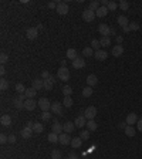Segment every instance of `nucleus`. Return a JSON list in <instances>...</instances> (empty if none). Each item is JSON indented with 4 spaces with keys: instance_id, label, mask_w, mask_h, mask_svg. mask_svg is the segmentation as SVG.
Returning <instances> with one entry per match:
<instances>
[{
    "instance_id": "f257e3e1",
    "label": "nucleus",
    "mask_w": 142,
    "mask_h": 159,
    "mask_svg": "<svg viewBox=\"0 0 142 159\" xmlns=\"http://www.w3.org/2000/svg\"><path fill=\"white\" fill-rule=\"evenodd\" d=\"M57 77L61 81H68L70 80V70L67 67H60L58 71H57Z\"/></svg>"
},
{
    "instance_id": "f03ea898",
    "label": "nucleus",
    "mask_w": 142,
    "mask_h": 159,
    "mask_svg": "<svg viewBox=\"0 0 142 159\" xmlns=\"http://www.w3.org/2000/svg\"><path fill=\"white\" fill-rule=\"evenodd\" d=\"M97 17V14H95V11L90 10V9H85V10L83 11V20L87 21V23H91V21L94 20Z\"/></svg>"
},
{
    "instance_id": "7ed1b4c3",
    "label": "nucleus",
    "mask_w": 142,
    "mask_h": 159,
    "mask_svg": "<svg viewBox=\"0 0 142 159\" xmlns=\"http://www.w3.org/2000/svg\"><path fill=\"white\" fill-rule=\"evenodd\" d=\"M84 117L87 118V121L94 119V118L97 117V108H95V106H88V108H85V111H84Z\"/></svg>"
},
{
    "instance_id": "20e7f679",
    "label": "nucleus",
    "mask_w": 142,
    "mask_h": 159,
    "mask_svg": "<svg viewBox=\"0 0 142 159\" xmlns=\"http://www.w3.org/2000/svg\"><path fill=\"white\" fill-rule=\"evenodd\" d=\"M37 104L38 106L41 108V111H48V109H51V104H50V101L47 99V98H40L38 101H37Z\"/></svg>"
},
{
    "instance_id": "39448f33",
    "label": "nucleus",
    "mask_w": 142,
    "mask_h": 159,
    "mask_svg": "<svg viewBox=\"0 0 142 159\" xmlns=\"http://www.w3.org/2000/svg\"><path fill=\"white\" fill-rule=\"evenodd\" d=\"M26 36H27L29 40H36V39L38 37V29H37V27H30V29H27Z\"/></svg>"
},
{
    "instance_id": "423d86ee",
    "label": "nucleus",
    "mask_w": 142,
    "mask_h": 159,
    "mask_svg": "<svg viewBox=\"0 0 142 159\" xmlns=\"http://www.w3.org/2000/svg\"><path fill=\"white\" fill-rule=\"evenodd\" d=\"M58 142L61 145H71V137L67 132H63V134L58 135Z\"/></svg>"
},
{
    "instance_id": "0eeeda50",
    "label": "nucleus",
    "mask_w": 142,
    "mask_h": 159,
    "mask_svg": "<svg viewBox=\"0 0 142 159\" xmlns=\"http://www.w3.org/2000/svg\"><path fill=\"white\" fill-rule=\"evenodd\" d=\"M98 33L99 34H102V37H108L109 34H111V27H109L108 24H99L98 26Z\"/></svg>"
},
{
    "instance_id": "6e6552de",
    "label": "nucleus",
    "mask_w": 142,
    "mask_h": 159,
    "mask_svg": "<svg viewBox=\"0 0 142 159\" xmlns=\"http://www.w3.org/2000/svg\"><path fill=\"white\" fill-rule=\"evenodd\" d=\"M55 11H57L58 14L64 16V14H67V13H68V4H67V3H58V4H57V9H55Z\"/></svg>"
},
{
    "instance_id": "1a4fd4ad",
    "label": "nucleus",
    "mask_w": 142,
    "mask_h": 159,
    "mask_svg": "<svg viewBox=\"0 0 142 159\" xmlns=\"http://www.w3.org/2000/svg\"><path fill=\"white\" fill-rule=\"evenodd\" d=\"M73 67H74L76 70L84 68V67H85V60H84L83 57H78V58H76V60L73 61Z\"/></svg>"
},
{
    "instance_id": "9d476101",
    "label": "nucleus",
    "mask_w": 142,
    "mask_h": 159,
    "mask_svg": "<svg viewBox=\"0 0 142 159\" xmlns=\"http://www.w3.org/2000/svg\"><path fill=\"white\" fill-rule=\"evenodd\" d=\"M37 105H38V104H37V101H34V98H30V99H26V101H24V108H26L27 111H33Z\"/></svg>"
},
{
    "instance_id": "9b49d317",
    "label": "nucleus",
    "mask_w": 142,
    "mask_h": 159,
    "mask_svg": "<svg viewBox=\"0 0 142 159\" xmlns=\"http://www.w3.org/2000/svg\"><path fill=\"white\" fill-rule=\"evenodd\" d=\"M111 54H112L114 57H121V55L124 54V47H122L121 44L114 46V47H112V50H111Z\"/></svg>"
},
{
    "instance_id": "f8f14e48",
    "label": "nucleus",
    "mask_w": 142,
    "mask_h": 159,
    "mask_svg": "<svg viewBox=\"0 0 142 159\" xmlns=\"http://www.w3.org/2000/svg\"><path fill=\"white\" fill-rule=\"evenodd\" d=\"M128 125H131V127H134V125H136V122H138V115L135 114V112H131V114H128V117H127V121H125Z\"/></svg>"
},
{
    "instance_id": "ddd939ff",
    "label": "nucleus",
    "mask_w": 142,
    "mask_h": 159,
    "mask_svg": "<svg viewBox=\"0 0 142 159\" xmlns=\"http://www.w3.org/2000/svg\"><path fill=\"white\" fill-rule=\"evenodd\" d=\"M51 129H53V132H54V134L60 135V134H63V132H64V125H61L58 121H54V124L51 125Z\"/></svg>"
},
{
    "instance_id": "4468645a",
    "label": "nucleus",
    "mask_w": 142,
    "mask_h": 159,
    "mask_svg": "<svg viewBox=\"0 0 142 159\" xmlns=\"http://www.w3.org/2000/svg\"><path fill=\"white\" fill-rule=\"evenodd\" d=\"M34 131H33V128H30V127H24L22 129V132H20V137L24 139H29V138H31V134H33Z\"/></svg>"
},
{
    "instance_id": "2eb2a0df",
    "label": "nucleus",
    "mask_w": 142,
    "mask_h": 159,
    "mask_svg": "<svg viewBox=\"0 0 142 159\" xmlns=\"http://www.w3.org/2000/svg\"><path fill=\"white\" fill-rule=\"evenodd\" d=\"M51 112L57 114V115H63V104H60V102L51 104Z\"/></svg>"
},
{
    "instance_id": "dca6fc26",
    "label": "nucleus",
    "mask_w": 142,
    "mask_h": 159,
    "mask_svg": "<svg viewBox=\"0 0 142 159\" xmlns=\"http://www.w3.org/2000/svg\"><path fill=\"white\" fill-rule=\"evenodd\" d=\"M74 124H76L77 128H83L87 125V118L84 117V115H78L76 118V121H74Z\"/></svg>"
},
{
    "instance_id": "f3484780",
    "label": "nucleus",
    "mask_w": 142,
    "mask_h": 159,
    "mask_svg": "<svg viewBox=\"0 0 142 159\" xmlns=\"http://www.w3.org/2000/svg\"><path fill=\"white\" fill-rule=\"evenodd\" d=\"M31 87H33L36 91H40V90H43L44 80H43V78H36V80H33V84H31Z\"/></svg>"
},
{
    "instance_id": "a211bd4d",
    "label": "nucleus",
    "mask_w": 142,
    "mask_h": 159,
    "mask_svg": "<svg viewBox=\"0 0 142 159\" xmlns=\"http://www.w3.org/2000/svg\"><path fill=\"white\" fill-rule=\"evenodd\" d=\"M94 57H95V60H98V61H104V60H107L108 53H107L105 50H98V51H95Z\"/></svg>"
},
{
    "instance_id": "6ab92c4d",
    "label": "nucleus",
    "mask_w": 142,
    "mask_h": 159,
    "mask_svg": "<svg viewBox=\"0 0 142 159\" xmlns=\"http://www.w3.org/2000/svg\"><path fill=\"white\" fill-rule=\"evenodd\" d=\"M85 81H87L88 87H94V85L98 84V78H97V75H95V74H90L87 77V80H85Z\"/></svg>"
},
{
    "instance_id": "aec40b11",
    "label": "nucleus",
    "mask_w": 142,
    "mask_h": 159,
    "mask_svg": "<svg viewBox=\"0 0 142 159\" xmlns=\"http://www.w3.org/2000/svg\"><path fill=\"white\" fill-rule=\"evenodd\" d=\"M0 124L3 125V127H10L11 125V117L10 115H3V117L0 118Z\"/></svg>"
},
{
    "instance_id": "412c9836",
    "label": "nucleus",
    "mask_w": 142,
    "mask_h": 159,
    "mask_svg": "<svg viewBox=\"0 0 142 159\" xmlns=\"http://www.w3.org/2000/svg\"><path fill=\"white\" fill-rule=\"evenodd\" d=\"M74 129H76V124H74V122H71V121H67L66 124H64V132H67V134H71Z\"/></svg>"
},
{
    "instance_id": "4be33fe9",
    "label": "nucleus",
    "mask_w": 142,
    "mask_h": 159,
    "mask_svg": "<svg viewBox=\"0 0 142 159\" xmlns=\"http://www.w3.org/2000/svg\"><path fill=\"white\" fill-rule=\"evenodd\" d=\"M67 58H68V60H71V61H74L76 58H78L76 48H68V50H67Z\"/></svg>"
},
{
    "instance_id": "5701e85b",
    "label": "nucleus",
    "mask_w": 142,
    "mask_h": 159,
    "mask_svg": "<svg viewBox=\"0 0 142 159\" xmlns=\"http://www.w3.org/2000/svg\"><path fill=\"white\" fill-rule=\"evenodd\" d=\"M108 7H104V6H99V9L95 11V14H97V17H105L107 14H108Z\"/></svg>"
},
{
    "instance_id": "b1692460",
    "label": "nucleus",
    "mask_w": 142,
    "mask_h": 159,
    "mask_svg": "<svg viewBox=\"0 0 142 159\" xmlns=\"http://www.w3.org/2000/svg\"><path fill=\"white\" fill-rule=\"evenodd\" d=\"M81 145H83V139L80 138V137H76V138L71 139V148H81Z\"/></svg>"
},
{
    "instance_id": "393cba45",
    "label": "nucleus",
    "mask_w": 142,
    "mask_h": 159,
    "mask_svg": "<svg viewBox=\"0 0 142 159\" xmlns=\"http://www.w3.org/2000/svg\"><path fill=\"white\" fill-rule=\"evenodd\" d=\"M13 105L16 106L17 109H23V108H24V101H23L20 97H17V98L13 99Z\"/></svg>"
},
{
    "instance_id": "a878e982",
    "label": "nucleus",
    "mask_w": 142,
    "mask_h": 159,
    "mask_svg": "<svg viewBox=\"0 0 142 159\" xmlns=\"http://www.w3.org/2000/svg\"><path fill=\"white\" fill-rule=\"evenodd\" d=\"M87 129L90 131V132H92V131H97V128H98V125H97V122L94 121V119H90V121H87Z\"/></svg>"
},
{
    "instance_id": "bb28decb",
    "label": "nucleus",
    "mask_w": 142,
    "mask_h": 159,
    "mask_svg": "<svg viewBox=\"0 0 142 159\" xmlns=\"http://www.w3.org/2000/svg\"><path fill=\"white\" fill-rule=\"evenodd\" d=\"M117 21H118L120 27H127V26H129V21H128V19H127L125 16H120V17L117 19Z\"/></svg>"
},
{
    "instance_id": "cd10ccee",
    "label": "nucleus",
    "mask_w": 142,
    "mask_h": 159,
    "mask_svg": "<svg viewBox=\"0 0 142 159\" xmlns=\"http://www.w3.org/2000/svg\"><path fill=\"white\" fill-rule=\"evenodd\" d=\"M36 94H37V91L34 90L33 87H31V88H27V90H26V92H24V95H26V98H27V99L34 98V97H36Z\"/></svg>"
},
{
    "instance_id": "c85d7f7f",
    "label": "nucleus",
    "mask_w": 142,
    "mask_h": 159,
    "mask_svg": "<svg viewBox=\"0 0 142 159\" xmlns=\"http://www.w3.org/2000/svg\"><path fill=\"white\" fill-rule=\"evenodd\" d=\"M124 131H125V135H127V137H135V132H136V129L134 127H131V125H128Z\"/></svg>"
},
{
    "instance_id": "c756f323",
    "label": "nucleus",
    "mask_w": 142,
    "mask_h": 159,
    "mask_svg": "<svg viewBox=\"0 0 142 159\" xmlns=\"http://www.w3.org/2000/svg\"><path fill=\"white\" fill-rule=\"evenodd\" d=\"M33 131L36 132V134H41V132L44 131V125L41 124V122H36L34 127H33Z\"/></svg>"
},
{
    "instance_id": "7c9ffc66",
    "label": "nucleus",
    "mask_w": 142,
    "mask_h": 159,
    "mask_svg": "<svg viewBox=\"0 0 142 159\" xmlns=\"http://www.w3.org/2000/svg\"><path fill=\"white\" fill-rule=\"evenodd\" d=\"M99 44L102 47H108V46H111V39L109 37H101L99 39Z\"/></svg>"
},
{
    "instance_id": "2f4dec72",
    "label": "nucleus",
    "mask_w": 142,
    "mask_h": 159,
    "mask_svg": "<svg viewBox=\"0 0 142 159\" xmlns=\"http://www.w3.org/2000/svg\"><path fill=\"white\" fill-rule=\"evenodd\" d=\"M63 106H66V108L73 106V98H71V97H64V99H63Z\"/></svg>"
},
{
    "instance_id": "473e14b6",
    "label": "nucleus",
    "mask_w": 142,
    "mask_h": 159,
    "mask_svg": "<svg viewBox=\"0 0 142 159\" xmlns=\"http://www.w3.org/2000/svg\"><path fill=\"white\" fill-rule=\"evenodd\" d=\"M95 54V51L91 48V47H85L84 50H83V55L84 57H91V55H94Z\"/></svg>"
},
{
    "instance_id": "72a5a7b5",
    "label": "nucleus",
    "mask_w": 142,
    "mask_h": 159,
    "mask_svg": "<svg viewBox=\"0 0 142 159\" xmlns=\"http://www.w3.org/2000/svg\"><path fill=\"white\" fill-rule=\"evenodd\" d=\"M118 6H120V9H121L122 11H127L128 9H129V3H128L127 0H121Z\"/></svg>"
},
{
    "instance_id": "f704fd0d",
    "label": "nucleus",
    "mask_w": 142,
    "mask_h": 159,
    "mask_svg": "<svg viewBox=\"0 0 142 159\" xmlns=\"http://www.w3.org/2000/svg\"><path fill=\"white\" fill-rule=\"evenodd\" d=\"M47 139H48L50 142L55 144V142H58V135L54 134V132H51V134H48V135H47Z\"/></svg>"
},
{
    "instance_id": "c9c22d12",
    "label": "nucleus",
    "mask_w": 142,
    "mask_h": 159,
    "mask_svg": "<svg viewBox=\"0 0 142 159\" xmlns=\"http://www.w3.org/2000/svg\"><path fill=\"white\" fill-rule=\"evenodd\" d=\"M26 90H27V88H26V87H24L22 83L16 84V91L19 92V95H20V94H24V92H26Z\"/></svg>"
},
{
    "instance_id": "e433bc0d",
    "label": "nucleus",
    "mask_w": 142,
    "mask_h": 159,
    "mask_svg": "<svg viewBox=\"0 0 142 159\" xmlns=\"http://www.w3.org/2000/svg\"><path fill=\"white\" fill-rule=\"evenodd\" d=\"M99 40H97V39H94V40H91V48L92 50H95V51H98L99 50Z\"/></svg>"
},
{
    "instance_id": "4c0bfd02",
    "label": "nucleus",
    "mask_w": 142,
    "mask_h": 159,
    "mask_svg": "<svg viewBox=\"0 0 142 159\" xmlns=\"http://www.w3.org/2000/svg\"><path fill=\"white\" fill-rule=\"evenodd\" d=\"M63 94H64V97H71V94H73V88H71L70 85H66V87L63 88Z\"/></svg>"
},
{
    "instance_id": "58836bf2",
    "label": "nucleus",
    "mask_w": 142,
    "mask_h": 159,
    "mask_svg": "<svg viewBox=\"0 0 142 159\" xmlns=\"http://www.w3.org/2000/svg\"><path fill=\"white\" fill-rule=\"evenodd\" d=\"M88 9L92 10V11H97L99 9V1H91L90 6H88Z\"/></svg>"
},
{
    "instance_id": "ea45409f",
    "label": "nucleus",
    "mask_w": 142,
    "mask_h": 159,
    "mask_svg": "<svg viewBox=\"0 0 142 159\" xmlns=\"http://www.w3.org/2000/svg\"><path fill=\"white\" fill-rule=\"evenodd\" d=\"M92 95V87H85L84 90H83V97H91Z\"/></svg>"
},
{
    "instance_id": "a19ab883",
    "label": "nucleus",
    "mask_w": 142,
    "mask_h": 159,
    "mask_svg": "<svg viewBox=\"0 0 142 159\" xmlns=\"http://www.w3.org/2000/svg\"><path fill=\"white\" fill-rule=\"evenodd\" d=\"M7 88H9V83H7V80L1 78V80H0V90H1V91H6Z\"/></svg>"
},
{
    "instance_id": "79ce46f5",
    "label": "nucleus",
    "mask_w": 142,
    "mask_h": 159,
    "mask_svg": "<svg viewBox=\"0 0 142 159\" xmlns=\"http://www.w3.org/2000/svg\"><path fill=\"white\" fill-rule=\"evenodd\" d=\"M80 138L83 139V141H88V138H90V131H88V129L81 131V134H80Z\"/></svg>"
},
{
    "instance_id": "37998d69",
    "label": "nucleus",
    "mask_w": 142,
    "mask_h": 159,
    "mask_svg": "<svg viewBox=\"0 0 142 159\" xmlns=\"http://www.w3.org/2000/svg\"><path fill=\"white\" fill-rule=\"evenodd\" d=\"M43 88L45 90V91H51V90H53V83H51L50 80H45V81H44Z\"/></svg>"
},
{
    "instance_id": "c03bdc74",
    "label": "nucleus",
    "mask_w": 142,
    "mask_h": 159,
    "mask_svg": "<svg viewBox=\"0 0 142 159\" xmlns=\"http://www.w3.org/2000/svg\"><path fill=\"white\" fill-rule=\"evenodd\" d=\"M41 119H43V121H50V119H51V112L44 111L43 114H41Z\"/></svg>"
},
{
    "instance_id": "a18cd8bd",
    "label": "nucleus",
    "mask_w": 142,
    "mask_h": 159,
    "mask_svg": "<svg viewBox=\"0 0 142 159\" xmlns=\"http://www.w3.org/2000/svg\"><path fill=\"white\" fill-rule=\"evenodd\" d=\"M51 159H61V152L57 151V149H54V151L51 152Z\"/></svg>"
},
{
    "instance_id": "49530a36",
    "label": "nucleus",
    "mask_w": 142,
    "mask_h": 159,
    "mask_svg": "<svg viewBox=\"0 0 142 159\" xmlns=\"http://www.w3.org/2000/svg\"><path fill=\"white\" fill-rule=\"evenodd\" d=\"M7 60H9V55H7V54H6V53L0 54V63H1V64H6V63H7Z\"/></svg>"
},
{
    "instance_id": "de8ad7c7",
    "label": "nucleus",
    "mask_w": 142,
    "mask_h": 159,
    "mask_svg": "<svg viewBox=\"0 0 142 159\" xmlns=\"http://www.w3.org/2000/svg\"><path fill=\"white\" fill-rule=\"evenodd\" d=\"M129 29H131V32H136V30H139V24L138 23H129Z\"/></svg>"
},
{
    "instance_id": "09e8293b",
    "label": "nucleus",
    "mask_w": 142,
    "mask_h": 159,
    "mask_svg": "<svg viewBox=\"0 0 142 159\" xmlns=\"http://www.w3.org/2000/svg\"><path fill=\"white\" fill-rule=\"evenodd\" d=\"M6 142H9V135L0 134V144H6Z\"/></svg>"
},
{
    "instance_id": "8fccbe9b",
    "label": "nucleus",
    "mask_w": 142,
    "mask_h": 159,
    "mask_svg": "<svg viewBox=\"0 0 142 159\" xmlns=\"http://www.w3.org/2000/svg\"><path fill=\"white\" fill-rule=\"evenodd\" d=\"M117 7H118V4H117L115 1H109V4H108V10L114 11V10H117Z\"/></svg>"
},
{
    "instance_id": "3c124183",
    "label": "nucleus",
    "mask_w": 142,
    "mask_h": 159,
    "mask_svg": "<svg viewBox=\"0 0 142 159\" xmlns=\"http://www.w3.org/2000/svg\"><path fill=\"white\" fill-rule=\"evenodd\" d=\"M50 77H51V74H50L48 71H43V73H41V78H43L44 81H45V80H48Z\"/></svg>"
},
{
    "instance_id": "603ef678",
    "label": "nucleus",
    "mask_w": 142,
    "mask_h": 159,
    "mask_svg": "<svg viewBox=\"0 0 142 159\" xmlns=\"http://www.w3.org/2000/svg\"><path fill=\"white\" fill-rule=\"evenodd\" d=\"M136 129L142 132V118H139V119H138V122H136Z\"/></svg>"
},
{
    "instance_id": "864d4df0",
    "label": "nucleus",
    "mask_w": 142,
    "mask_h": 159,
    "mask_svg": "<svg viewBox=\"0 0 142 159\" xmlns=\"http://www.w3.org/2000/svg\"><path fill=\"white\" fill-rule=\"evenodd\" d=\"M9 142H10V144H14V142H16V135H14V134H10V135H9Z\"/></svg>"
},
{
    "instance_id": "5fc2aeb1",
    "label": "nucleus",
    "mask_w": 142,
    "mask_h": 159,
    "mask_svg": "<svg viewBox=\"0 0 142 159\" xmlns=\"http://www.w3.org/2000/svg\"><path fill=\"white\" fill-rule=\"evenodd\" d=\"M57 4L58 3H54V1H50L47 6H48V9H57Z\"/></svg>"
},
{
    "instance_id": "6e6d98bb",
    "label": "nucleus",
    "mask_w": 142,
    "mask_h": 159,
    "mask_svg": "<svg viewBox=\"0 0 142 159\" xmlns=\"http://www.w3.org/2000/svg\"><path fill=\"white\" fill-rule=\"evenodd\" d=\"M127 127H128L127 122H121V124H118V128H121V129H125Z\"/></svg>"
},
{
    "instance_id": "4d7b16f0",
    "label": "nucleus",
    "mask_w": 142,
    "mask_h": 159,
    "mask_svg": "<svg viewBox=\"0 0 142 159\" xmlns=\"http://www.w3.org/2000/svg\"><path fill=\"white\" fill-rule=\"evenodd\" d=\"M122 32H124V33H129V32H131L129 26H127V27H122Z\"/></svg>"
},
{
    "instance_id": "13d9d810",
    "label": "nucleus",
    "mask_w": 142,
    "mask_h": 159,
    "mask_svg": "<svg viewBox=\"0 0 142 159\" xmlns=\"http://www.w3.org/2000/svg\"><path fill=\"white\" fill-rule=\"evenodd\" d=\"M122 40H124V39H122V36H117V43H118V44H121Z\"/></svg>"
},
{
    "instance_id": "bf43d9fd",
    "label": "nucleus",
    "mask_w": 142,
    "mask_h": 159,
    "mask_svg": "<svg viewBox=\"0 0 142 159\" xmlns=\"http://www.w3.org/2000/svg\"><path fill=\"white\" fill-rule=\"evenodd\" d=\"M68 159H80V158H78V156H77L76 153H71V155H70V156H68Z\"/></svg>"
},
{
    "instance_id": "052dcab7",
    "label": "nucleus",
    "mask_w": 142,
    "mask_h": 159,
    "mask_svg": "<svg viewBox=\"0 0 142 159\" xmlns=\"http://www.w3.org/2000/svg\"><path fill=\"white\" fill-rule=\"evenodd\" d=\"M0 74H1V75L6 74V70H4V67H1V68H0Z\"/></svg>"
},
{
    "instance_id": "680f3d73",
    "label": "nucleus",
    "mask_w": 142,
    "mask_h": 159,
    "mask_svg": "<svg viewBox=\"0 0 142 159\" xmlns=\"http://www.w3.org/2000/svg\"><path fill=\"white\" fill-rule=\"evenodd\" d=\"M48 80H50V81H51V83H53V84H54V81H55L54 75H51V77H50V78H48Z\"/></svg>"
}]
</instances>
